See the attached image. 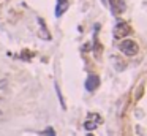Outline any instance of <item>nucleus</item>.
Wrapping results in <instances>:
<instances>
[{
  "label": "nucleus",
  "instance_id": "6",
  "mask_svg": "<svg viewBox=\"0 0 147 136\" xmlns=\"http://www.w3.org/2000/svg\"><path fill=\"white\" fill-rule=\"evenodd\" d=\"M100 120H101L100 117H96L95 120H87V122L84 123V127H86V130H95L96 125L100 123Z\"/></svg>",
  "mask_w": 147,
  "mask_h": 136
},
{
  "label": "nucleus",
  "instance_id": "4",
  "mask_svg": "<svg viewBox=\"0 0 147 136\" xmlns=\"http://www.w3.org/2000/svg\"><path fill=\"white\" fill-rule=\"evenodd\" d=\"M68 7H70L68 0H57V3H55V17H60L63 13H67Z\"/></svg>",
  "mask_w": 147,
  "mask_h": 136
},
{
  "label": "nucleus",
  "instance_id": "7",
  "mask_svg": "<svg viewBox=\"0 0 147 136\" xmlns=\"http://www.w3.org/2000/svg\"><path fill=\"white\" fill-rule=\"evenodd\" d=\"M54 87H55V92H57V97H59V100H60V105H62V108L65 109V101H63V97H62L60 87H59V84H57V82L54 84Z\"/></svg>",
  "mask_w": 147,
  "mask_h": 136
},
{
  "label": "nucleus",
  "instance_id": "1",
  "mask_svg": "<svg viewBox=\"0 0 147 136\" xmlns=\"http://www.w3.org/2000/svg\"><path fill=\"white\" fill-rule=\"evenodd\" d=\"M119 49L125 55H130V57H134V55L139 52V46H138V43L134 40H123L122 43H120Z\"/></svg>",
  "mask_w": 147,
  "mask_h": 136
},
{
  "label": "nucleus",
  "instance_id": "3",
  "mask_svg": "<svg viewBox=\"0 0 147 136\" xmlns=\"http://www.w3.org/2000/svg\"><path fill=\"white\" fill-rule=\"evenodd\" d=\"M98 87H100V78L96 75H90L86 81V89L89 92H93V90H96Z\"/></svg>",
  "mask_w": 147,
  "mask_h": 136
},
{
  "label": "nucleus",
  "instance_id": "10",
  "mask_svg": "<svg viewBox=\"0 0 147 136\" xmlns=\"http://www.w3.org/2000/svg\"><path fill=\"white\" fill-rule=\"evenodd\" d=\"M89 136H92V135H89Z\"/></svg>",
  "mask_w": 147,
  "mask_h": 136
},
{
  "label": "nucleus",
  "instance_id": "5",
  "mask_svg": "<svg viewBox=\"0 0 147 136\" xmlns=\"http://www.w3.org/2000/svg\"><path fill=\"white\" fill-rule=\"evenodd\" d=\"M38 22H40V37L43 38V40H51V33H49L48 29H46L45 21L41 19V17H38Z\"/></svg>",
  "mask_w": 147,
  "mask_h": 136
},
{
  "label": "nucleus",
  "instance_id": "8",
  "mask_svg": "<svg viewBox=\"0 0 147 136\" xmlns=\"http://www.w3.org/2000/svg\"><path fill=\"white\" fill-rule=\"evenodd\" d=\"M41 135H43V136H55V133H54V130H52V127H48L46 131H43Z\"/></svg>",
  "mask_w": 147,
  "mask_h": 136
},
{
  "label": "nucleus",
  "instance_id": "9",
  "mask_svg": "<svg viewBox=\"0 0 147 136\" xmlns=\"http://www.w3.org/2000/svg\"><path fill=\"white\" fill-rule=\"evenodd\" d=\"M2 114H3V112H2V109H0V116H2Z\"/></svg>",
  "mask_w": 147,
  "mask_h": 136
},
{
  "label": "nucleus",
  "instance_id": "2",
  "mask_svg": "<svg viewBox=\"0 0 147 136\" xmlns=\"http://www.w3.org/2000/svg\"><path fill=\"white\" fill-rule=\"evenodd\" d=\"M128 33H130V25H128L127 22H123V21L117 22L116 27H114V37L116 38H123V37H127Z\"/></svg>",
  "mask_w": 147,
  "mask_h": 136
}]
</instances>
